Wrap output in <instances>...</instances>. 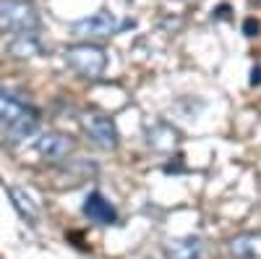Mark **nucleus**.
I'll list each match as a JSON object with an SVG mask.
<instances>
[{"label":"nucleus","mask_w":261,"mask_h":259,"mask_svg":"<svg viewBox=\"0 0 261 259\" xmlns=\"http://www.w3.org/2000/svg\"><path fill=\"white\" fill-rule=\"evenodd\" d=\"M63 58L68 63V68H73L81 79L89 81H97L107 68V53L99 45H92V42H79V45L65 48Z\"/></svg>","instance_id":"nucleus-2"},{"label":"nucleus","mask_w":261,"mask_h":259,"mask_svg":"<svg viewBox=\"0 0 261 259\" xmlns=\"http://www.w3.org/2000/svg\"><path fill=\"white\" fill-rule=\"evenodd\" d=\"M251 84H253V86H261V66H253V71H251Z\"/></svg>","instance_id":"nucleus-14"},{"label":"nucleus","mask_w":261,"mask_h":259,"mask_svg":"<svg viewBox=\"0 0 261 259\" xmlns=\"http://www.w3.org/2000/svg\"><path fill=\"white\" fill-rule=\"evenodd\" d=\"M146 144L167 152V149H172L178 144V131L170 123H154V126L146 128Z\"/></svg>","instance_id":"nucleus-9"},{"label":"nucleus","mask_w":261,"mask_h":259,"mask_svg":"<svg viewBox=\"0 0 261 259\" xmlns=\"http://www.w3.org/2000/svg\"><path fill=\"white\" fill-rule=\"evenodd\" d=\"M81 128L99 149H118V144H120V134H118L115 121L105 113H86L81 118Z\"/></svg>","instance_id":"nucleus-5"},{"label":"nucleus","mask_w":261,"mask_h":259,"mask_svg":"<svg viewBox=\"0 0 261 259\" xmlns=\"http://www.w3.org/2000/svg\"><path fill=\"white\" fill-rule=\"evenodd\" d=\"M230 254L238 259H251L256 254V236L243 233V236H235L230 241Z\"/></svg>","instance_id":"nucleus-12"},{"label":"nucleus","mask_w":261,"mask_h":259,"mask_svg":"<svg viewBox=\"0 0 261 259\" xmlns=\"http://www.w3.org/2000/svg\"><path fill=\"white\" fill-rule=\"evenodd\" d=\"M37 152L50 160V162H63V160H68L73 155V149H76V139L71 134H60V131H47V134H42L37 139Z\"/></svg>","instance_id":"nucleus-6"},{"label":"nucleus","mask_w":261,"mask_h":259,"mask_svg":"<svg viewBox=\"0 0 261 259\" xmlns=\"http://www.w3.org/2000/svg\"><path fill=\"white\" fill-rule=\"evenodd\" d=\"M123 27H128V21H120L118 13L107 11V8H99L97 13L71 24V32L73 37H81V39H107V37L118 34Z\"/></svg>","instance_id":"nucleus-4"},{"label":"nucleus","mask_w":261,"mask_h":259,"mask_svg":"<svg viewBox=\"0 0 261 259\" xmlns=\"http://www.w3.org/2000/svg\"><path fill=\"white\" fill-rule=\"evenodd\" d=\"M8 50L16 55V58H32L39 53V39L34 32H18L13 39H11V45Z\"/></svg>","instance_id":"nucleus-10"},{"label":"nucleus","mask_w":261,"mask_h":259,"mask_svg":"<svg viewBox=\"0 0 261 259\" xmlns=\"http://www.w3.org/2000/svg\"><path fill=\"white\" fill-rule=\"evenodd\" d=\"M201 239L186 236V239H172L165 244V256L167 259H201Z\"/></svg>","instance_id":"nucleus-8"},{"label":"nucleus","mask_w":261,"mask_h":259,"mask_svg":"<svg viewBox=\"0 0 261 259\" xmlns=\"http://www.w3.org/2000/svg\"><path fill=\"white\" fill-rule=\"evenodd\" d=\"M0 126H3V131L11 142H21L37 131L39 113L24 100L0 89Z\"/></svg>","instance_id":"nucleus-1"},{"label":"nucleus","mask_w":261,"mask_h":259,"mask_svg":"<svg viewBox=\"0 0 261 259\" xmlns=\"http://www.w3.org/2000/svg\"><path fill=\"white\" fill-rule=\"evenodd\" d=\"M8 194H11V199H13V204H16V209L21 212V218H24L29 225H37V218H39V209H37V204L27 197L21 189H8Z\"/></svg>","instance_id":"nucleus-11"},{"label":"nucleus","mask_w":261,"mask_h":259,"mask_svg":"<svg viewBox=\"0 0 261 259\" xmlns=\"http://www.w3.org/2000/svg\"><path fill=\"white\" fill-rule=\"evenodd\" d=\"M39 13L29 0H0V32H37Z\"/></svg>","instance_id":"nucleus-3"},{"label":"nucleus","mask_w":261,"mask_h":259,"mask_svg":"<svg viewBox=\"0 0 261 259\" xmlns=\"http://www.w3.org/2000/svg\"><path fill=\"white\" fill-rule=\"evenodd\" d=\"M258 32H261V27H258L256 18H246L243 21V34L246 37H258Z\"/></svg>","instance_id":"nucleus-13"},{"label":"nucleus","mask_w":261,"mask_h":259,"mask_svg":"<svg viewBox=\"0 0 261 259\" xmlns=\"http://www.w3.org/2000/svg\"><path fill=\"white\" fill-rule=\"evenodd\" d=\"M84 215L97 225H113L118 223V209L110 204V199L105 197L102 191H92L89 197L84 199Z\"/></svg>","instance_id":"nucleus-7"}]
</instances>
